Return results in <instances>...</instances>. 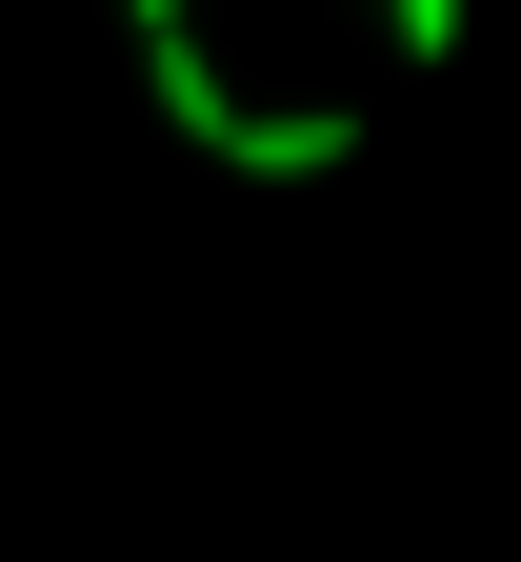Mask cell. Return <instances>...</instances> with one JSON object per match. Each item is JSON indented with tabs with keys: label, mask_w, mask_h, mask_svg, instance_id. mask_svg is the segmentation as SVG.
Instances as JSON below:
<instances>
[{
	"label": "cell",
	"mask_w": 521,
	"mask_h": 562,
	"mask_svg": "<svg viewBox=\"0 0 521 562\" xmlns=\"http://www.w3.org/2000/svg\"><path fill=\"white\" fill-rule=\"evenodd\" d=\"M140 41H161V121L201 140V161H241V181H341L361 161V101H241L201 60V21H140Z\"/></svg>",
	"instance_id": "1"
},
{
	"label": "cell",
	"mask_w": 521,
	"mask_h": 562,
	"mask_svg": "<svg viewBox=\"0 0 521 562\" xmlns=\"http://www.w3.org/2000/svg\"><path fill=\"white\" fill-rule=\"evenodd\" d=\"M140 21H201V0H140ZM382 41H401V60H441V41H462V0H382Z\"/></svg>",
	"instance_id": "2"
}]
</instances>
